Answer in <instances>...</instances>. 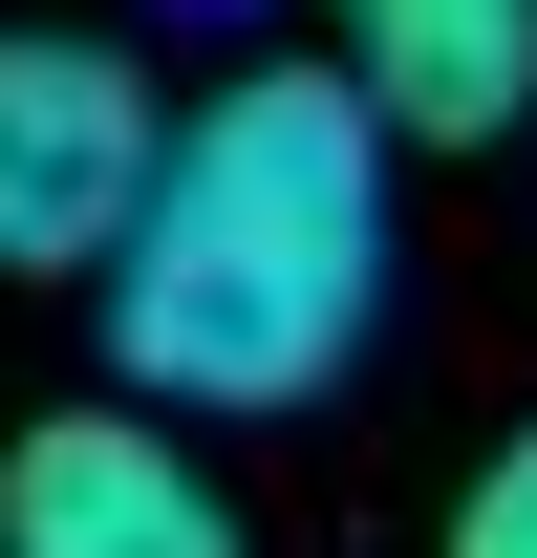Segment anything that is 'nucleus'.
Returning a JSON list of instances; mask_svg holds the SVG:
<instances>
[{"label":"nucleus","mask_w":537,"mask_h":558,"mask_svg":"<svg viewBox=\"0 0 537 558\" xmlns=\"http://www.w3.org/2000/svg\"><path fill=\"white\" fill-rule=\"evenodd\" d=\"M108 301V365L172 409H323L366 323H387V108L323 65V44H279V65H215L151 150V215L130 258L86 279Z\"/></svg>","instance_id":"1"},{"label":"nucleus","mask_w":537,"mask_h":558,"mask_svg":"<svg viewBox=\"0 0 537 558\" xmlns=\"http://www.w3.org/2000/svg\"><path fill=\"white\" fill-rule=\"evenodd\" d=\"M172 150V86L108 22H0V279H108Z\"/></svg>","instance_id":"2"},{"label":"nucleus","mask_w":537,"mask_h":558,"mask_svg":"<svg viewBox=\"0 0 537 558\" xmlns=\"http://www.w3.org/2000/svg\"><path fill=\"white\" fill-rule=\"evenodd\" d=\"M0 558H259L194 429L151 409H44L0 451Z\"/></svg>","instance_id":"3"},{"label":"nucleus","mask_w":537,"mask_h":558,"mask_svg":"<svg viewBox=\"0 0 537 558\" xmlns=\"http://www.w3.org/2000/svg\"><path fill=\"white\" fill-rule=\"evenodd\" d=\"M323 65L387 108V150H494L537 108V0H323Z\"/></svg>","instance_id":"4"},{"label":"nucleus","mask_w":537,"mask_h":558,"mask_svg":"<svg viewBox=\"0 0 537 558\" xmlns=\"http://www.w3.org/2000/svg\"><path fill=\"white\" fill-rule=\"evenodd\" d=\"M452 558H537V429H494V451H473V494H452Z\"/></svg>","instance_id":"5"}]
</instances>
